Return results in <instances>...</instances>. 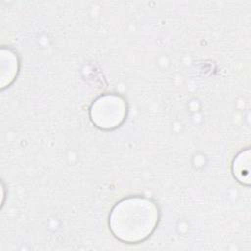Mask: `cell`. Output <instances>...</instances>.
Masks as SVG:
<instances>
[{
  "label": "cell",
  "mask_w": 251,
  "mask_h": 251,
  "mask_svg": "<svg viewBox=\"0 0 251 251\" xmlns=\"http://www.w3.org/2000/svg\"><path fill=\"white\" fill-rule=\"evenodd\" d=\"M160 219L158 206L152 200L130 196L119 201L109 216V227L120 241L136 244L146 240L156 229Z\"/></svg>",
  "instance_id": "obj_1"
},
{
  "label": "cell",
  "mask_w": 251,
  "mask_h": 251,
  "mask_svg": "<svg viewBox=\"0 0 251 251\" xmlns=\"http://www.w3.org/2000/svg\"><path fill=\"white\" fill-rule=\"evenodd\" d=\"M126 113V102L122 96L104 94L92 103L89 117L96 127L103 130H113L125 122Z\"/></svg>",
  "instance_id": "obj_2"
},
{
  "label": "cell",
  "mask_w": 251,
  "mask_h": 251,
  "mask_svg": "<svg viewBox=\"0 0 251 251\" xmlns=\"http://www.w3.org/2000/svg\"><path fill=\"white\" fill-rule=\"evenodd\" d=\"M249 149L241 151L233 160L232 172L234 177L241 183L249 184Z\"/></svg>",
  "instance_id": "obj_3"
}]
</instances>
